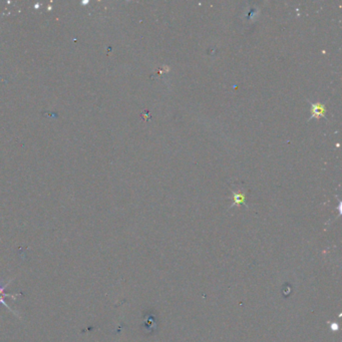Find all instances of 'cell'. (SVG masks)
I'll list each match as a JSON object with an SVG mask.
<instances>
[{
  "instance_id": "1",
  "label": "cell",
  "mask_w": 342,
  "mask_h": 342,
  "mask_svg": "<svg viewBox=\"0 0 342 342\" xmlns=\"http://www.w3.org/2000/svg\"><path fill=\"white\" fill-rule=\"evenodd\" d=\"M11 281H9V282H7V284H5V285H2L1 284V282H0V304H2V305H4L9 311H11L12 313H14V314H16L17 315V313L16 312H14L12 309H11V307L4 301V298L5 297H10V298H12V299H16L18 296H20L21 294L20 293H16V294H14V295H12V294H8V293H5V289L7 288V286H8V285H9V283H10Z\"/></svg>"
},
{
  "instance_id": "2",
  "label": "cell",
  "mask_w": 342,
  "mask_h": 342,
  "mask_svg": "<svg viewBox=\"0 0 342 342\" xmlns=\"http://www.w3.org/2000/svg\"><path fill=\"white\" fill-rule=\"evenodd\" d=\"M311 111H312L311 119H314V118L319 119L325 116V106L320 102L311 103Z\"/></svg>"
},
{
  "instance_id": "3",
  "label": "cell",
  "mask_w": 342,
  "mask_h": 342,
  "mask_svg": "<svg viewBox=\"0 0 342 342\" xmlns=\"http://www.w3.org/2000/svg\"><path fill=\"white\" fill-rule=\"evenodd\" d=\"M234 205H240L242 203H245V195L242 193H234Z\"/></svg>"
}]
</instances>
